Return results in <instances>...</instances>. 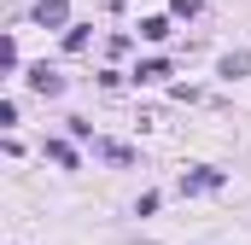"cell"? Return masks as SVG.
I'll return each instance as SVG.
<instances>
[{"instance_id": "52a82bcc", "label": "cell", "mask_w": 251, "mask_h": 245, "mask_svg": "<svg viewBox=\"0 0 251 245\" xmlns=\"http://www.w3.org/2000/svg\"><path fill=\"white\" fill-rule=\"evenodd\" d=\"M47 158H53V164H64V170H70V164H76V152H70V146H64V140H53V146H47Z\"/></svg>"}, {"instance_id": "9c48e42d", "label": "cell", "mask_w": 251, "mask_h": 245, "mask_svg": "<svg viewBox=\"0 0 251 245\" xmlns=\"http://www.w3.org/2000/svg\"><path fill=\"white\" fill-rule=\"evenodd\" d=\"M199 6H204V0H176V12H181V18H193Z\"/></svg>"}, {"instance_id": "277c9868", "label": "cell", "mask_w": 251, "mask_h": 245, "mask_svg": "<svg viewBox=\"0 0 251 245\" xmlns=\"http://www.w3.org/2000/svg\"><path fill=\"white\" fill-rule=\"evenodd\" d=\"M140 35H146V41H164V35H170V18H146Z\"/></svg>"}, {"instance_id": "ba28073f", "label": "cell", "mask_w": 251, "mask_h": 245, "mask_svg": "<svg viewBox=\"0 0 251 245\" xmlns=\"http://www.w3.org/2000/svg\"><path fill=\"white\" fill-rule=\"evenodd\" d=\"M246 70H251V59H246V53H234V59H222V76H246Z\"/></svg>"}, {"instance_id": "7a4b0ae2", "label": "cell", "mask_w": 251, "mask_h": 245, "mask_svg": "<svg viewBox=\"0 0 251 245\" xmlns=\"http://www.w3.org/2000/svg\"><path fill=\"white\" fill-rule=\"evenodd\" d=\"M222 187V170H193V175H181V193H216Z\"/></svg>"}, {"instance_id": "5b68a950", "label": "cell", "mask_w": 251, "mask_h": 245, "mask_svg": "<svg viewBox=\"0 0 251 245\" xmlns=\"http://www.w3.org/2000/svg\"><path fill=\"white\" fill-rule=\"evenodd\" d=\"M100 152H105V158H111V164H128V158H134V152H128L123 140H100Z\"/></svg>"}, {"instance_id": "3957f363", "label": "cell", "mask_w": 251, "mask_h": 245, "mask_svg": "<svg viewBox=\"0 0 251 245\" xmlns=\"http://www.w3.org/2000/svg\"><path fill=\"white\" fill-rule=\"evenodd\" d=\"M29 88H35V94H59V88H64V76H53L47 64H35V70H29Z\"/></svg>"}, {"instance_id": "6da1fadb", "label": "cell", "mask_w": 251, "mask_h": 245, "mask_svg": "<svg viewBox=\"0 0 251 245\" xmlns=\"http://www.w3.org/2000/svg\"><path fill=\"white\" fill-rule=\"evenodd\" d=\"M35 24L41 29H64L70 24V0H35Z\"/></svg>"}, {"instance_id": "8992f818", "label": "cell", "mask_w": 251, "mask_h": 245, "mask_svg": "<svg viewBox=\"0 0 251 245\" xmlns=\"http://www.w3.org/2000/svg\"><path fill=\"white\" fill-rule=\"evenodd\" d=\"M158 76H170V64H158V59H152V64H140V70H134V82H158Z\"/></svg>"}]
</instances>
